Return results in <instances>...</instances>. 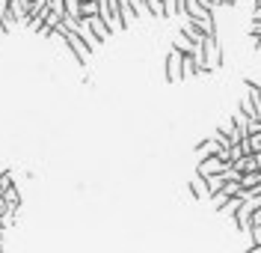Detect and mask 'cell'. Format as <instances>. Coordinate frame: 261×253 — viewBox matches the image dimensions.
Returning <instances> with one entry per match:
<instances>
[{"instance_id": "4", "label": "cell", "mask_w": 261, "mask_h": 253, "mask_svg": "<svg viewBox=\"0 0 261 253\" xmlns=\"http://www.w3.org/2000/svg\"><path fill=\"white\" fill-rule=\"evenodd\" d=\"M228 164H231V161L220 158V155H208V158H199V167H196V173H202V176H214V173H223Z\"/></svg>"}, {"instance_id": "13", "label": "cell", "mask_w": 261, "mask_h": 253, "mask_svg": "<svg viewBox=\"0 0 261 253\" xmlns=\"http://www.w3.org/2000/svg\"><path fill=\"white\" fill-rule=\"evenodd\" d=\"M3 197H6V202H9V205H15V209L21 205V194H18V188H15V185L9 188V191H6Z\"/></svg>"}, {"instance_id": "11", "label": "cell", "mask_w": 261, "mask_h": 253, "mask_svg": "<svg viewBox=\"0 0 261 253\" xmlns=\"http://www.w3.org/2000/svg\"><path fill=\"white\" fill-rule=\"evenodd\" d=\"M193 21L202 27V33H205V36H217V21H214V15H208V18H193Z\"/></svg>"}, {"instance_id": "3", "label": "cell", "mask_w": 261, "mask_h": 253, "mask_svg": "<svg viewBox=\"0 0 261 253\" xmlns=\"http://www.w3.org/2000/svg\"><path fill=\"white\" fill-rule=\"evenodd\" d=\"M205 60H208L211 72H217L223 66V42H220V36H208L205 39Z\"/></svg>"}, {"instance_id": "7", "label": "cell", "mask_w": 261, "mask_h": 253, "mask_svg": "<svg viewBox=\"0 0 261 253\" xmlns=\"http://www.w3.org/2000/svg\"><path fill=\"white\" fill-rule=\"evenodd\" d=\"M9 12H12V18L15 21H30V0H12L9 3Z\"/></svg>"}, {"instance_id": "16", "label": "cell", "mask_w": 261, "mask_h": 253, "mask_svg": "<svg viewBox=\"0 0 261 253\" xmlns=\"http://www.w3.org/2000/svg\"><path fill=\"white\" fill-rule=\"evenodd\" d=\"M252 3H255V6H261V0H252Z\"/></svg>"}, {"instance_id": "14", "label": "cell", "mask_w": 261, "mask_h": 253, "mask_svg": "<svg viewBox=\"0 0 261 253\" xmlns=\"http://www.w3.org/2000/svg\"><path fill=\"white\" fill-rule=\"evenodd\" d=\"M9 188H12V176H9V173L3 170V173H0V194H6Z\"/></svg>"}, {"instance_id": "6", "label": "cell", "mask_w": 261, "mask_h": 253, "mask_svg": "<svg viewBox=\"0 0 261 253\" xmlns=\"http://www.w3.org/2000/svg\"><path fill=\"white\" fill-rule=\"evenodd\" d=\"M86 24H89V27H92V30H95L98 36H101V42H107V39H110V33H113V24H110V21H107L104 15H92V18H86Z\"/></svg>"}, {"instance_id": "12", "label": "cell", "mask_w": 261, "mask_h": 253, "mask_svg": "<svg viewBox=\"0 0 261 253\" xmlns=\"http://www.w3.org/2000/svg\"><path fill=\"white\" fill-rule=\"evenodd\" d=\"M196 152H199V158H208V155H217V140H205V143H199L196 146Z\"/></svg>"}, {"instance_id": "5", "label": "cell", "mask_w": 261, "mask_h": 253, "mask_svg": "<svg viewBox=\"0 0 261 253\" xmlns=\"http://www.w3.org/2000/svg\"><path fill=\"white\" fill-rule=\"evenodd\" d=\"M190 194H193L196 200H211V185H208V176L193 173V179H190Z\"/></svg>"}, {"instance_id": "9", "label": "cell", "mask_w": 261, "mask_h": 253, "mask_svg": "<svg viewBox=\"0 0 261 253\" xmlns=\"http://www.w3.org/2000/svg\"><path fill=\"white\" fill-rule=\"evenodd\" d=\"M241 205H244V197L238 194V197H231V200H228L223 209H217V212H220V215H228V218H234V215L241 212Z\"/></svg>"}, {"instance_id": "1", "label": "cell", "mask_w": 261, "mask_h": 253, "mask_svg": "<svg viewBox=\"0 0 261 253\" xmlns=\"http://www.w3.org/2000/svg\"><path fill=\"white\" fill-rule=\"evenodd\" d=\"M63 42L68 45V51H74V57H77V63H81V66H86V63H89V54H92V48H89V42H86L77 30H65Z\"/></svg>"}, {"instance_id": "15", "label": "cell", "mask_w": 261, "mask_h": 253, "mask_svg": "<svg viewBox=\"0 0 261 253\" xmlns=\"http://www.w3.org/2000/svg\"><path fill=\"white\" fill-rule=\"evenodd\" d=\"M220 3H226V0H208V6H211V9H214V6H220Z\"/></svg>"}, {"instance_id": "8", "label": "cell", "mask_w": 261, "mask_h": 253, "mask_svg": "<svg viewBox=\"0 0 261 253\" xmlns=\"http://www.w3.org/2000/svg\"><path fill=\"white\" fill-rule=\"evenodd\" d=\"M172 45H175V48H181V51H184V54H193V51H196V45H199V42H193L190 36L184 33V30H178V33H175V39H172Z\"/></svg>"}, {"instance_id": "2", "label": "cell", "mask_w": 261, "mask_h": 253, "mask_svg": "<svg viewBox=\"0 0 261 253\" xmlns=\"http://www.w3.org/2000/svg\"><path fill=\"white\" fill-rule=\"evenodd\" d=\"M181 78H184V51L172 45L169 54H166V81L169 84H178Z\"/></svg>"}, {"instance_id": "10", "label": "cell", "mask_w": 261, "mask_h": 253, "mask_svg": "<svg viewBox=\"0 0 261 253\" xmlns=\"http://www.w3.org/2000/svg\"><path fill=\"white\" fill-rule=\"evenodd\" d=\"M181 30H184V33L190 36V39H193V42H205V39H208V36L202 33V27H199V24H196L193 18H190V21H187V24H184V27H181Z\"/></svg>"}]
</instances>
